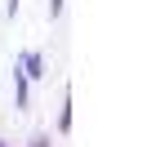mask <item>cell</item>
Instances as JSON below:
<instances>
[]
</instances>
